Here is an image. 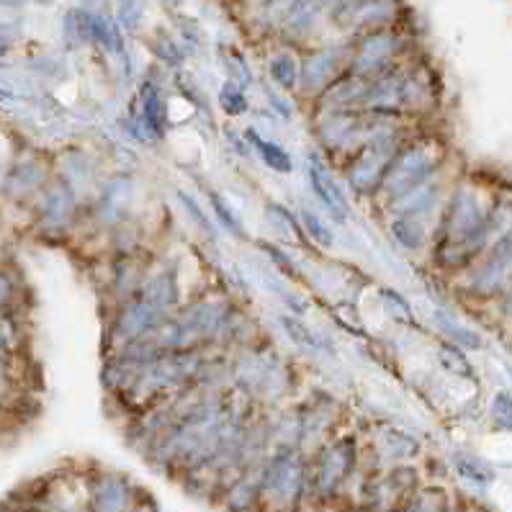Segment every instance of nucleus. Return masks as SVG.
Listing matches in <instances>:
<instances>
[{
  "mask_svg": "<svg viewBox=\"0 0 512 512\" xmlns=\"http://www.w3.org/2000/svg\"><path fill=\"white\" fill-rule=\"evenodd\" d=\"M497 193H489L471 175H461L448 193L435 224L430 263L440 276L456 278L492 247L489 214Z\"/></svg>",
  "mask_w": 512,
  "mask_h": 512,
  "instance_id": "nucleus-1",
  "label": "nucleus"
},
{
  "mask_svg": "<svg viewBox=\"0 0 512 512\" xmlns=\"http://www.w3.org/2000/svg\"><path fill=\"white\" fill-rule=\"evenodd\" d=\"M229 358H232L235 389L255 402L258 410L276 412L296 402L299 371L291 358L276 350L271 338L253 348L235 350L229 353Z\"/></svg>",
  "mask_w": 512,
  "mask_h": 512,
  "instance_id": "nucleus-2",
  "label": "nucleus"
},
{
  "mask_svg": "<svg viewBox=\"0 0 512 512\" xmlns=\"http://www.w3.org/2000/svg\"><path fill=\"white\" fill-rule=\"evenodd\" d=\"M366 471V440L353 428L340 430L320 451L309 456V482L314 507L350 502Z\"/></svg>",
  "mask_w": 512,
  "mask_h": 512,
  "instance_id": "nucleus-3",
  "label": "nucleus"
},
{
  "mask_svg": "<svg viewBox=\"0 0 512 512\" xmlns=\"http://www.w3.org/2000/svg\"><path fill=\"white\" fill-rule=\"evenodd\" d=\"M448 168H451L448 142L443 139V134L428 129V124H425V127H420L412 134L410 142L392 160L374 206H379V211H386L392 204H397L399 199H404L407 193L435 181Z\"/></svg>",
  "mask_w": 512,
  "mask_h": 512,
  "instance_id": "nucleus-4",
  "label": "nucleus"
},
{
  "mask_svg": "<svg viewBox=\"0 0 512 512\" xmlns=\"http://www.w3.org/2000/svg\"><path fill=\"white\" fill-rule=\"evenodd\" d=\"M420 127H425V124H417V121L394 124V127L368 139L366 145L358 147L353 155L345 157L335 170L340 173V181H343L345 191L350 193V199L374 204L381 183H384L386 170L397 157V152L410 142V137Z\"/></svg>",
  "mask_w": 512,
  "mask_h": 512,
  "instance_id": "nucleus-5",
  "label": "nucleus"
},
{
  "mask_svg": "<svg viewBox=\"0 0 512 512\" xmlns=\"http://www.w3.org/2000/svg\"><path fill=\"white\" fill-rule=\"evenodd\" d=\"M312 510L309 456L302 451H273L263 464L260 512Z\"/></svg>",
  "mask_w": 512,
  "mask_h": 512,
  "instance_id": "nucleus-6",
  "label": "nucleus"
},
{
  "mask_svg": "<svg viewBox=\"0 0 512 512\" xmlns=\"http://www.w3.org/2000/svg\"><path fill=\"white\" fill-rule=\"evenodd\" d=\"M453 281V291L461 299L476 304H494L512 289V232L494 242L482 258H476Z\"/></svg>",
  "mask_w": 512,
  "mask_h": 512,
  "instance_id": "nucleus-7",
  "label": "nucleus"
},
{
  "mask_svg": "<svg viewBox=\"0 0 512 512\" xmlns=\"http://www.w3.org/2000/svg\"><path fill=\"white\" fill-rule=\"evenodd\" d=\"M425 482V471L417 464L394 466V469L363 471L356 492L348 505L356 512H399L404 500Z\"/></svg>",
  "mask_w": 512,
  "mask_h": 512,
  "instance_id": "nucleus-8",
  "label": "nucleus"
},
{
  "mask_svg": "<svg viewBox=\"0 0 512 512\" xmlns=\"http://www.w3.org/2000/svg\"><path fill=\"white\" fill-rule=\"evenodd\" d=\"M312 137L332 168L371 139L366 111H312Z\"/></svg>",
  "mask_w": 512,
  "mask_h": 512,
  "instance_id": "nucleus-9",
  "label": "nucleus"
},
{
  "mask_svg": "<svg viewBox=\"0 0 512 512\" xmlns=\"http://www.w3.org/2000/svg\"><path fill=\"white\" fill-rule=\"evenodd\" d=\"M296 415H299V430H302V453L314 456L332 440L340 430H345V410L343 399L330 389H312L309 394L294 402Z\"/></svg>",
  "mask_w": 512,
  "mask_h": 512,
  "instance_id": "nucleus-10",
  "label": "nucleus"
},
{
  "mask_svg": "<svg viewBox=\"0 0 512 512\" xmlns=\"http://www.w3.org/2000/svg\"><path fill=\"white\" fill-rule=\"evenodd\" d=\"M124 134L137 145H160L170 134V111L155 80H145L124 116Z\"/></svg>",
  "mask_w": 512,
  "mask_h": 512,
  "instance_id": "nucleus-11",
  "label": "nucleus"
},
{
  "mask_svg": "<svg viewBox=\"0 0 512 512\" xmlns=\"http://www.w3.org/2000/svg\"><path fill=\"white\" fill-rule=\"evenodd\" d=\"M363 440L368 469H394L417 464L422 458V440L397 422H374Z\"/></svg>",
  "mask_w": 512,
  "mask_h": 512,
  "instance_id": "nucleus-12",
  "label": "nucleus"
},
{
  "mask_svg": "<svg viewBox=\"0 0 512 512\" xmlns=\"http://www.w3.org/2000/svg\"><path fill=\"white\" fill-rule=\"evenodd\" d=\"M168 317V312L157 309L155 304H150L142 296H134L129 302L111 307L109 327H106V348H109L106 356L119 353L121 348H127L134 340L152 335Z\"/></svg>",
  "mask_w": 512,
  "mask_h": 512,
  "instance_id": "nucleus-13",
  "label": "nucleus"
},
{
  "mask_svg": "<svg viewBox=\"0 0 512 512\" xmlns=\"http://www.w3.org/2000/svg\"><path fill=\"white\" fill-rule=\"evenodd\" d=\"M307 181L309 188H312V196L317 199V204L322 206L327 219H332L335 224L348 222L350 211H353L350 193L345 191L335 168L327 163L320 150L307 152Z\"/></svg>",
  "mask_w": 512,
  "mask_h": 512,
  "instance_id": "nucleus-14",
  "label": "nucleus"
},
{
  "mask_svg": "<svg viewBox=\"0 0 512 512\" xmlns=\"http://www.w3.org/2000/svg\"><path fill=\"white\" fill-rule=\"evenodd\" d=\"M134 199H137V178L129 170L114 173L111 178L98 186L96 206H93V217H96L101 232L109 235L111 229L119 227L121 222L137 217L134 211Z\"/></svg>",
  "mask_w": 512,
  "mask_h": 512,
  "instance_id": "nucleus-15",
  "label": "nucleus"
},
{
  "mask_svg": "<svg viewBox=\"0 0 512 512\" xmlns=\"http://www.w3.org/2000/svg\"><path fill=\"white\" fill-rule=\"evenodd\" d=\"M145 494L132 476L119 471H98L88 479L85 507L88 512H127Z\"/></svg>",
  "mask_w": 512,
  "mask_h": 512,
  "instance_id": "nucleus-16",
  "label": "nucleus"
},
{
  "mask_svg": "<svg viewBox=\"0 0 512 512\" xmlns=\"http://www.w3.org/2000/svg\"><path fill=\"white\" fill-rule=\"evenodd\" d=\"M142 299H147L150 304H155L157 309L173 314L175 309L186 302L188 296L183 294V281H181V266L175 260H163L152 258L150 268H147L145 284L139 291Z\"/></svg>",
  "mask_w": 512,
  "mask_h": 512,
  "instance_id": "nucleus-17",
  "label": "nucleus"
},
{
  "mask_svg": "<svg viewBox=\"0 0 512 512\" xmlns=\"http://www.w3.org/2000/svg\"><path fill=\"white\" fill-rule=\"evenodd\" d=\"M152 258H155V250H147V253L111 255L109 278H106V291H109L111 307L139 296Z\"/></svg>",
  "mask_w": 512,
  "mask_h": 512,
  "instance_id": "nucleus-18",
  "label": "nucleus"
},
{
  "mask_svg": "<svg viewBox=\"0 0 512 512\" xmlns=\"http://www.w3.org/2000/svg\"><path fill=\"white\" fill-rule=\"evenodd\" d=\"M350 70V57H340L332 49L314 52L302 62V78H299V98L312 106L322 93L338 78Z\"/></svg>",
  "mask_w": 512,
  "mask_h": 512,
  "instance_id": "nucleus-19",
  "label": "nucleus"
},
{
  "mask_svg": "<svg viewBox=\"0 0 512 512\" xmlns=\"http://www.w3.org/2000/svg\"><path fill=\"white\" fill-rule=\"evenodd\" d=\"M368 80L356 73H345L312 103V111H363Z\"/></svg>",
  "mask_w": 512,
  "mask_h": 512,
  "instance_id": "nucleus-20",
  "label": "nucleus"
},
{
  "mask_svg": "<svg viewBox=\"0 0 512 512\" xmlns=\"http://www.w3.org/2000/svg\"><path fill=\"white\" fill-rule=\"evenodd\" d=\"M266 464V461H263ZM263 464L242 471L235 482L222 492L217 505L224 512H260V482H263Z\"/></svg>",
  "mask_w": 512,
  "mask_h": 512,
  "instance_id": "nucleus-21",
  "label": "nucleus"
},
{
  "mask_svg": "<svg viewBox=\"0 0 512 512\" xmlns=\"http://www.w3.org/2000/svg\"><path fill=\"white\" fill-rule=\"evenodd\" d=\"M386 229L394 245L407 255H430L435 227L415 217H386Z\"/></svg>",
  "mask_w": 512,
  "mask_h": 512,
  "instance_id": "nucleus-22",
  "label": "nucleus"
},
{
  "mask_svg": "<svg viewBox=\"0 0 512 512\" xmlns=\"http://www.w3.org/2000/svg\"><path fill=\"white\" fill-rule=\"evenodd\" d=\"M278 325L284 330L286 338L296 345L299 350L309 353V356H335V345L327 335L314 330L312 325H307L304 317H296V314H278Z\"/></svg>",
  "mask_w": 512,
  "mask_h": 512,
  "instance_id": "nucleus-23",
  "label": "nucleus"
},
{
  "mask_svg": "<svg viewBox=\"0 0 512 512\" xmlns=\"http://www.w3.org/2000/svg\"><path fill=\"white\" fill-rule=\"evenodd\" d=\"M245 139H247V145H250V150H253V155L258 157L260 163L266 165L271 173H276V175L294 173V157H291V152L286 150L281 142L263 137V134H260V129H255V127L245 129Z\"/></svg>",
  "mask_w": 512,
  "mask_h": 512,
  "instance_id": "nucleus-24",
  "label": "nucleus"
},
{
  "mask_svg": "<svg viewBox=\"0 0 512 512\" xmlns=\"http://www.w3.org/2000/svg\"><path fill=\"white\" fill-rule=\"evenodd\" d=\"M448 469L461 479V482L471 484L476 489H487L492 487L494 479H497V471L494 466L489 464L487 458L476 456V453L464 451V448H458V451L451 453L448 458Z\"/></svg>",
  "mask_w": 512,
  "mask_h": 512,
  "instance_id": "nucleus-25",
  "label": "nucleus"
},
{
  "mask_svg": "<svg viewBox=\"0 0 512 512\" xmlns=\"http://www.w3.org/2000/svg\"><path fill=\"white\" fill-rule=\"evenodd\" d=\"M458 500L451 489L438 482H422L415 492L404 500L399 512H456Z\"/></svg>",
  "mask_w": 512,
  "mask_h": 512,
  "instance_id": "nucleus-26",
  "label": "nucleus"
},
{
  "mask_svg": "<svg viewBox=\"0 0 512 512\" xmlns=\"http://www.w3.org/2000/svg\"><path fill=\"white\" fill-rule=\"evenodd\" d=\"M433 327L438 330V335L448 343L458 345V348H464L466 353L469 350H482L484 348V338L476 330L466 327L464 322H458V317L453 314L443 312V309H435L433 312Z\"/></svg>",
  "mask_w": 512,
  "mask_h": 512,
  "instance_id": "nucleus-27",
  "label": "nucleus"
},
{
  "mask_svg": "<svg viewBox=\"0 0 512 512\" xmlns=\"http://www.w3.org/2000/svg\"><path fill=\"white\" fill-rule=\"evenodd\" d=\"M266 222L271 224V229L284 242H294V245L312 247L309 245L307 235H304L302 222H299V214L294 209H289L286 204H278V201H268L266 204Z\"/></svg>",
  "mask_w": 512,
  "mask_h": 512,
  "instance_id": "nucleus-28",
  "label": "nucleus"
},
{
  "mask_svg": "<svg viewBox=\"0 0 512 512\" xmlns=\"http://www.w3.org/2000/svg\"><path fill=\"white\" fill-rule=\"evenodd\" d=\"M206 201H209L211 219L217 222L219 229H224V232H227V235L237 242L250 240V235H247V229H245V222H242V217L237 214V209L229 204L227 199H224L217 188H209V191H206Z\"/></svg>",
  "mask_w": 512,
  "mask_h": 512,
  "instance_id": "nucleus-29",
  "label": "nucleus"
},
{
  "mask_svg": "<svg viewBox=\"0 0 512 512\" xmlns=\"http://www.w3.org/2000/svg\"><path fill=\"white\" fill-rule=\"evenodd\" d=\"M296 214H299V222H302V229H304V235H307L309 245L320 247V250H325V253L335 250V242H338L335 229H332V224L322 217L320 211L312 209V206H299Z\"/></svg>",
  "mask_w": 512,
  "mask_h": 512,
  "instance_id": "nucleus-30",
  "label": "nucleus"
},
{
  "mask_svg": "<svg viewBox=\"0 0 512 512\" xmlns=\"http://www.w3.org/2000/svg\"><path fill=\"white\" fill-rule=\"evenodd\" d=\"M438 363L443 366V371L456 379H474L476 368L471 363V358L466 356L464 348L448 343V340H440L438 343Z\"/></svg>",
  "mask_w": 512,
  "mask_h": 512,
  "instance_id": "nucleus-31",
  "label": "nucleus"
},
{
  "mask_svg": "<svg viewBox=\"0 0 512 512\" xmlns=\"http://www.w3.org/2000/svg\"><path fill=\"white\" fill-rule=\"evenodd\" d=\"M273 83L284 93H299V78H302V62H296L294 55H276L268 65Z\"/></svg>",
  "mask_w": 512,
  "mask_h": 512,
  "instance_id": "nucleus-32",
  "label": "nucleus"
},
{
  "mask_svg": "<svg viewBox=\"0 0 512 512\" xmlns=\"http://www.w3.org/2000/svg\"><path fill=\"white\" fill-rule=\"evenodd\" d=\"M175 201L181 204L183 214L188 217V222L193 224V227L199 229V235L206 237V240H217V224H214V219H211L209 211L201 209V204L196 199H193L191 193L183 191V188H178L175 191Z\"/></svg>",
  "mask_w": 512,
  "mask_h": 512,
  "instance_id": "nucleus-33",
  "label": "nucleus"
},
{
  "mask_svg": "<svg viewBox=\"0 0 512 512\" xmlns=\"http://www.w3.org/2000/svg\"><path fill=\"white\" fill-rule=\"evenodd\" d=\"M379 304H381V312L394 320L397 325H415V312H412V304L407 302V296L397 289H379Z\"/></svg>",
  "mask_w": 512,
  "mask_h": 512,
  "instance_id": "nucleus-34",
  "label": "nucleus"
},
{
  "mask_svg": "<svg viewBox=\"0 0 512 512\" xmlns=\"http://www.w3.org/2000/svg\"><path fill=\"white\" fill-rule=\"evenodd\" d=\"M258 250L268 258V263H271L273 268H276V273L281 278H286L289 284H296V281H302V271H299V266H296V260L291 258L289 253H284L281 247L273 245V242H266V240H258Z\"/></svg>",
  "mask_w": 512,
  "mask_h": 512,
  "instance_id": "nucleus-35",
  "label": "nucleus"
},
{
  "mask_svg": "<svg viewBox=\"0 0 512 512\" xmlns=\"http://www.w3.org/2000/svg\"><path fill=\"white\" fill-rule=\"evenodd\" d=\"M217 106L224 116H229V119H240V116H245L247 111H250V98H247L242 85L227 80L217 96Z\"/></svg>",
  "mask_w": 512,
  "mask_h": 512,
  "instance_id": "nucleus-36",
  "label": "nucleus"
},
{
  "mask_svg": "<svg viewBox=\"0 0 512 512\" xmlns=\"http://www.w3.org/2000/svg\"><path fill=\"white\" fill-rule=\"evenodd\" d=\"M489 422L494 430L502 433H512V392L510 389H500L489 402Z\"/></svg>",
  "mask_w": 512,
  "mask_h": 512,
  "instance_id": "nucleus-37",
  "label": "nucleus"
},
{
  "mask_svg": "<svg viewBox=\"0 0 512 512\" xmlns=\"http://www.w3.org/2000/svg\"><path fill=\"white\" fill-rule=\"evenodd\" d=\"M222 137L227 139V145L232 147V152H235L240 160H253L255 155H253V150H250V145H247L245 132H237V129H232V127H224Z\"/></svg>",
  "mask_w": 512,
  "mask_h": 512,
  "instance_id": "nucleus-38",
  "label": "nucleus"
},
{
  "mask_svg": "<svg viewBox=\"0 0 512 512\" xmlns=\"http://www.w3.org/2000/svg\"><path fill=\"white\" fill-rule=\"evenodd\" d=\"M494 304H497V314H500V320L505 322V325L512 327V289L502 296L500 302H494Z\"/></svg>",
  "mask_w": 512,
  "mask_h": 512,
  "instance_id": "nucleus-39",
  "label": "nucleus"
},
{
  "mask_svg": "<svg viewBox=\"0 0 512 512\" xmlns=\"http://www.w3.org/2000/svg\"><path fill=\"white\" fill-rule=\"evenodd\" d=\"M127 512H160V510H157V505H155V502H152V497L142 494V497H139V500L134 502V505L129 507Z\"/></svg>",
  "mask_w": 512,
  "mask_h": 512,
  "instance_id": "nucleus-40",
  "label": "nucleus"
},
{
  "mask_svg": "<svg viewBox=\"0 0 512 512\" xmlns=\"http://www.w3.org/2000/svg\"><path fill=\"white\" fill-rule=\"evenodd\" d=\"M456 512H487V510H482V507H476V505H466V502H458Z\"/></svg>",
  "mask_w": 512,
  "mask_h": 512,
  "instance_id": "nucleus-41",
  "label": "nucleus"
}]
</instances>
